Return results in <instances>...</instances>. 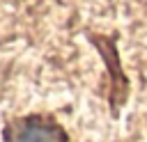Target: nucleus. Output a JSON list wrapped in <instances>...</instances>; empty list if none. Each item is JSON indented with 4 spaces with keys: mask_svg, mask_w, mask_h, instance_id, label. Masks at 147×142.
I'll list each match as a JSON object with an SVG mask.
<instances>
[{
    "mask_svg": "<svg viewBox=\"0 0 147 142\" xmlns=\"http://www.w3.org/2000/svg\"><path fill=\"white\" fill-rule=\"evenodd\" d=\"M5 142H71L67 128L51 115H23L2 128Z\"/></svg>",
    "mask_w": 147,
    "mask_h": 142,
    "instance_id": "obj_1",
    "label": "nucleus"
}]
</instances>
